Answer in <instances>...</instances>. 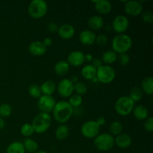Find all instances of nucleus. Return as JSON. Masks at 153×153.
<instances>
[{
  "mask_svg": "<svg viewBox=\"0 0 153 153\" xmlns=\"http://www.w3.org/2000/svg\"><path fill=\"white\" fill-rule=\"evenodd\" d=\"M56 90L61 97L67 98L73 95L74 91V84L69 79H63L57 85Z\"/></svg>",
  "mask_w": 153,
  "mask_h": 153,
  "instance_id": "nucleus-10",
  "label": "nucleus"
},
{
  "mask_svg": "<svg viewBox=\"0 0 153 153\" xmlns=\"http://www.w3.org/2000/svg\"><path fill=\"white\" fill-rule=\"evenodd\" d=\"M91 65L97 70V69H99L100 67H102V66L103 65L102 61V60L100 59V58H95L93 59L92 61H91Z\"/></svg>",
  "mask_w": 153,
  "mask_h": 153,
  "instance_id": "nucleus-41",
  "label": "nucleus"
},
{
  "mask_svg": "<svg viewBox=\"0 0 153 153\" xmlns=\"http://www.w3.org/2000/svg\"><path fill=\"white\" fill-rule=\"evenodd\" d=\"M94 56H93L91 54H87V55H85V60L86 61H88V62H91L94 59Z\"/></svg>",
  "mask_w": 153,
  "mask_h": 153,
  "instance_id": "nucleus-44",
  "label": "nucleus"
},
{
  "mask_svg": "<svg viewBox=\"0 0 153 153\" xmlns=\"http://www.w3.org/2000/svg\"><path fill=\"white\" fill-rule=\"evenodd\" d=\"M48 4L43 0H33L28 6V13L33 19H40L47 13Z\"/></svg>",
  "mask_w": 153,
  "mask_h": 153,
  "instance_id": "nucleus-4",
  "label": "nucleus"
},
{
  "mask_svg": "<svg viewBox=\"0 0 153 153\" xmlns=\"http://www.w3.org/2000/svg\"><path fill=\"white\" fill-rule=\"evenodd\" d=\"M132 140L130 135L126 133H121L114 137V144L120 149H126L131 146Z\"/></svg>",
  "mask_w": 153,
  "mask_h": 153,
  "instance_id": "nucleus-17",
  "label": "nucleus"
},
{
  "mask_svg": "<svg viewBox=\"0 0 153 153\" xmlns=\"http://www.w3.org/2000/svg\"><path fill=\"white\" fill-rule=\"evenodd\" d=\"M24 149L29 153H35L38 149V144L35 140L31 138H26L22 143Z\"/></svg>",
  "mask_w": 153,
  "mask_h": 153,
  "instance_id": "nucleus-28",
  "label": "nucleus"
},
{
  "mask_svg": "<svg viewBox=\"0 0 153 153\" xmlns=\"http://www.w3.org/2000/svg\"><path fill=\"white\" fill-rule=\"evenodd\" d=\"M70 80L72 81V82H73V84H76L78 82H79V79H78V76H73V77H72V79H70Z\"/></svg>",
  "mask_w": 153,
  "mask_h": 153,
  "instance_id": "nucleus-46",
  "label": "nucleus"
},
{
  "mask_svg": "<svg viewBox=\"0 0 153 153\" xmlns=\"http://www.w3.org/2000/svg\"><path fill=\"white\" fill-rule=\"evenodd\" d=\"M123 129L122 123L119 121H114L109 126V134L112 136H117L118 134H121Z\"/></svg>",
  "mask_w": 153,
  "mask_h": 153,
  "instance_id": "nucleus-29",
  "label": "nucleus"
},
{
  "mask_svg": "<svg viewBox=\"0 0 153 153\" xmlns=\"http://www.w3.org/2000/svg\"><path fill=\"white\" fill-rule=\"evenodd\" d=\"M53 117L61 124H64L71 118L73 114V108L68 102L59 101L56 102L53 111Z\"/></svg>",
  "mask_w": 153,
  "mask_h": 153,
  "instance_id": "nucleus-1",
  "label": "nucleus"
},
{
  "mask_svg": "<svg viewBox=\"0 0 153 153\" xmlns=\"http://www.w3.org/2000/svg\"><path fill=\"white\" fill-rule=\"evenodd\" d=\"M40 91L43 95L52 96L56 91L57 85L55 82L52 80L45 81L40 86Z\"/></svg>",
  "mask_w": 153,
  "mask_h": 153,
  "instance_id": "nucleus-21",
  "label": "nucleus"
},
{
  "mask_svg": "<svg viewBox=\"0 0 153 153\" xmlns=\"http://www.w3.org/2000/svg\"><path fill=\"white\" fill-rule=\"evenodd\" d=\"M75 28L72 25L68 23L63 24L60 27H58V36L63 40H70L74 36Z\"/></svg>",
  "mask_w": 153,
  "mask_h": 153,
  "instance_id": "nucleus-15",
  "label": "nucleus"
},
{
  "mask_svg": "<svg viewBox=\"0 0 153 153\" xmlns=\"http://www.w3.org/2000/svg\"><path fill=\"white\" fill-rule=\"evenodd\" d=\"M111 46L114 52L117 54L126 53L132 46V40L126 34H117L112 40Z\"/></svg>",
  "mask_w": 153,
  "mask_h": 153,
  "instance_id": "nucleus-2",
  "label": "nucleus"
},
{
  "mask_svg": "<svg viewBox=\"0 0 153 153\" xmlns=\"http://www.w3.org/2000/svg\"><path fill=\"white\" fill-rule=\"evenodd\" d=\"M128 97L134 103L139 102L143 97V91H142L141 88L139 87H134L133 88H131Z\"/></svg>",
  "mask_w": 153,
  "mask_h": 153,
  "instance_id": "nucleus-30",
  "label": "nucleus"
},
{
  "mask_svg": "<svg viewBox=\"0 0 153 153\" xmlns=\"http://www.w3.org/2000/svg\"><path fill=\"white\" fill-rule=\"evenodd\" d=\"M70 70V64L66 61H59L55 64L54 71L58 76H63L67 74Z\"/></svg>",
  "mask_w": 153,
  "mask_h": 153,
  "instance_id": "nucleus-22",
  "label": "nucleus"
},
{
  "mask_svg": "<svg viewBox=\"0 0 153 153\" xmlns=\"http://www.w3.org/2000/svg\"><path fill=\"white\" fill-rule=\"evenodd\" d=\"M134 118L139 121L145 120L149 117V111L146 106L143 105H139L135 106L132 111Z\"/></svg>",
  "mask_w": 153,
  "mask_h": 153,
  "instance_id": "nucleus-19",
  "label": "nucleus"
},
{
  "mask_svg": "<svg viewBox=\"0 0 153 153\" xmlns=\"http://www.w3.org/2000/svg\"><path fill=\"white\" fill-rule=\"evenodd\" d=\"M74 91H76V94L79 96L85 95L88 91V87L85 83L82 82H78L74 84Z\"/></svg>",
  "mask_w": 153,
  "mask_h": 153,
  "instance_id": "nucleus-34",
  "label": "nucleus"
},
{
  "mask_svg": "<svg viewBox=\"0 0 153 153\" xmlns=\"http://www.w3.org/2000/svg\"><path fill=\"white\" fill-rule=\"evenodd\" d=\"M20 132L25 137H30L34 134V129L32 128V126L30 123H25L21 126Z\"/></svg>",
  "mask_w": 153,
  "mask_h": 153,
  "instance_id": "nucleus-35",
  "label": "nucleus"
},
{
  "mask_svg": "<svg viewBox=\"0 0 153 153\" xmlns=\"http://www.w3.org/2000/svg\"><path fill=\"white\" fill-rule=\"evenodd\" d=\"M124 10L130 16H138L143 11V6L138 1H127L124 4Z\"/></svg>",
  "mask_w": 153,
  "mask_h": 153,
  "instance_id": "nucleus-12",
  "label": "nucleus"
},
{
  "mask_svg": "<svg viewBox=\"0 0 153 153\" xmlns=\"http://www.w3.org/2000/svg\"><path fill=\"white\" fill-rule=\"evenodd\" d=\"M108 42V38L106 35L105 34H99L96 37V42L97 44L100 45V46H105L106 44Z\"/></svg>",
  "mask_w": 153,
  "mask_h": 153,
  "instance_id": "nucleus-37",
  "label": "nucleus"
},
{
  "mask_svg": "<svg viewBox=\"0 0 153 153\" xmlns=\"http://www.w3.org/2000/svg\"><path fill=\"white\" fill-rule=\"evenodd\" d=\"M55 104H56V102L52 96L42 95L38 99L37 107L39 110L43 113L49 114L53 111Z\"/></svg>",
  "mask_w": 153,
  "mask_h": 153,
  "instance_id": "nucleus-9",
  "label": "nucleus"
},
{
  "mask_svg": "<svg viewBox=\"0 0 153 153\" xmlns=\"http://www.w3.org/2000/svg\"><path fill=\"white\" fill-rule=\"evenodd\" d=\"M12 114V107L10 105L4 103L0 105V117H7Z\"/></svg>",
  "mask_w": 153,
  "mask_h": 153,
  "instance_id": "nucleus-33",
  "label": "nucleus"
},
{
  "mask_svg": "<svg viewBox=\"0 0 153 153\" xmlns=\"http://www.w3.org/2000/svg\"><path fill=\"white\" fill-rule=\"evenodd\" d=\"M82 76L86 80H93L97 76V69L91 64H87L82 67Z\"/></svg>",
  "mask_w": 153,
  "mask_h": 153,
  "instance_id": "nucleus-23",
  "label": "nucleus"
},
{
  "mask_svg": "<svg viewBox=\"0 0 153 153\" xmlns=\"http://www.w3.org/2000/svg\"><path fill=\"white\" fill-rule=\"evenodd\" d=\"M95 9L101 14H108L112 10V4L108 0H98L94 1Z\"/></svg>",
  "mask_w": 153,
  "mask_h": 153,
  "instance_id": "nucleus-18",
  "label": "nucleus"
},
{
  "mask_svg": "<svg viewBox=\"0 0 153 153\" xmlns=\"http://www.w3.org/2000/svg\"><path fill=\"white\" fill-rule=\"evenodd\" d=\"M116 73L113 67L108 65H102L97 70L96 78L98 82L102 84H110L114 80Z\"/></svg>",
  "mask_w": 153,
  "mask_h": 153,
  "instance_id": "nucleus-7",
  "label": "nucleus"
},
{
  "mask_svg": "<svg viewBox=\"0 0 153 153\" xmlns=\"http://www.w3.org/2000/svg\"><path fill=\"white\" fill-rule=\"evenodd\" d=\"M70 134V128L65 124H61L55 130V137L58 140H62L67 138Z\"/></svg>",
  "mask_w": 153,
  "mask_h": 153,
  "instance_id": "nucleus-26",
  "label": "nucleus"
},
{
  "mask_svg": "<svg viewBox=\"0 0 153 153\" xmlns=\"http://www.w3.org/2000/svg\"><path fill=\"white\" fill-rule=\"evenodd\" d=\"M102 61L105 63L106 65H110L116 62L117 60V54L113 50H107L103 52L102 55Z\"/></svg>",
  "mask_w": 153,
  "mask_h": 153,
  "instance_id": "nucleus-25",
  "label": "nucleus"
},
{
  "mask_svg": "<svg viewBox=\"0 0 153 153\" xmlns=\"http://www.w3.org/2000/svg\"><path fill=\"white\" fill-rule=\"evenodd\" d=\"M47 28H48V30H49V32L55 33V32H58V25H57L56 22H50L49 24H48Z\"/></svg>",
  "mask_w": 153,
  "mask_h": 153,
  "instance_id": "nucleus-40",
  "label": "nucleus"
},
{
  "mask_svg": "<svg viewBox=\"0 0 153 153\" xmlns=\"http://www.w3.org/2000/svg\"><path fill=\"white\" fill-rule=\"evenodd\" d=\"M28 51L34 56H42L46 54L47 48L43 45L42 41L35 40L30 43L28 46Z\"/></svg>",
  "mask_w": 153,
  "mask_h": 153,
  "instance_id": "nucleus-16",
  "label": "nucleus"
},
{
  "mask_svg": "<svg viewBox=\"0 0 153 153\" xmlns=\"http://www.w3.org/2000/svg\"><path fill=\"white\" fill-rule=\"evenodd\" d=\"M85 54L82 51H73L67 57V63L75 67H79L85 63Z\"/></svg>",
  "mask_w": 153,
  "mask_h": 153,
  "instance_id": "nucleus-13",
  "label": "nucleus"
},
{
  "mask_svg": "<svg viewBox=\"0 0 153 153\" xmlns=\"http://www.w3.org/2000/svg\"><path fill=\"white\" fill-rule=\"evenodd\" d=\"M96 122H97V123L100 126H104L106 123L105 118L104 117H99L97 119V120H96Z\"/></svg>",
  "mask_w": 153,
  "mask_h": 153,
  "instance_id": "nucleus-43",
  "label": "nucleus"
},
{
  "mask_svg": "<svg viewBox=\"0 0 153 153\" xmlns=\"http://www.w3.org/2000/svg\"><path fill=\"white\" fill-rule=\"evenodd\" d=\"M88 24L91 31H98L104 26V19L98 15H94L88 19Z\"/></svg>",
  "mask_w": 153,
  "mask_h": 153,
  "instance_id": "nucleus-20",
  "label": "nucleus"
},
{
  "mask_svg": "<svg viewBox=\"0 0 153 153\" xmlns=\"http://www.w3.org/2000/svg\"><path fill=\"white\" fill-rule=\"evenodd\" d=\"M25 150L22 143L14 141L10 143L6 149V153H25Z\"/></svg>",
  "mask_w": 153,
  "mask_h": 153,
  "instance_id": "nucleus-27",
  "label": "nucleus"
},
{
  "mask_svg": "<svg viewBox=\"0 0 153 153\" xmlns=\"http://www.w3.org/2000/svg\"><path fill=\"white\" fill-rule=\"evenodd\" d=\"M52 124V117L49 114L40 112L33 119L31 126L34 132L43 134L46 132Z\"/></svg>",
  "mask_w": 153,
  "mask_h": 153,
  "instance_id": "nucleus-3",
  "label": "nucleus"
},
{
  "mask_svg": "<svg viewBox=\"0 0 153 153\" xmlns=\"http://www.w3.org/2000/svg\"><path fill=\"white\" fill-rule=\"evenodd\" d=\"M129 27V20L123 15H118L115 16L112 22L113 30L118 34H125Z\"/></svg>",
  "mask_w": 153,
  "mask_h": 153,
  "instance_id": "nucleus-11",
  "label": "nucleus"
},
{
  "mask_svg": "<svg viewBox=\"0 0 153 153\" xmlns=\"http://www.w3.org/2000/svg\"><path fill=\"white\" fill-rule=\"evenodd\" d=\"M142 19L146 23H152L153 22V13L151 10H146L142 14Z\"/></svg>",
  "mask_w": 153,
  "mask_h": 153,
  "instance_id": "nucleus-36",
  "label": "nucleus"
},
{
  "mask_svg": "<svg viewBox=\"0 0 153 153\" xmlns=\"http://www.w3.org/2000/svg\"><path fill=\"white\" fill-rule=\"evenodd\" d=\"M145 130L147 132L151 133L153 131V118L152 117H149L146 120H145L144 124H143Z\"/></svg>",
  "mask_w": 153,
  "mask_h": 153,
  "instance_id": "nucleus-39",
  "label": "nucleus"
},
{
  "mask_svg": "<svg viewBox=\"0 0 153 153\" xmlns=\"http://www.w3.org/2000/svg\"><path fill=\"white\" fill-rule=\"evenodd\" d=\"M35 153H47V152H45V151H37Z\"/></svg>",
  "mask_w": 153,
  "mask_h": 153,
  "instance_id": "nucleus-47",
  "label": "nucleus"
},
{
  "mask_svg": "<svg viewBox=\"0 0 153 153\" xmlns=\"http://www.w3.org/2000/svg\"><path fill=\"white\" fill-rule=\"evenodd\" d=\"M141 90L146 95L151 96L153 94V79L152 76H147L141 82Z\"/></svg>",
  "mask_w": 153,
  "mask_h": 153,
  "instance_id": "nucleus-24",
  "label": "nucleus"
},
{
  "mask_svg": "<svg viewBox=\"0 0 153 153\" xmlns=\"http://www.w3.org/2000/svg\"><path fill=\"white\" fill-rule=\"evenodd\" d=\"M5 126V122L2 117H0V130L3 129Z\"/></svg>",
  "mask_w": 153,
  "mask_h": 153,
  "instance_id": "nucleus-45",
  "label": "nucleus"
},
{
  "mask_svg": "<svg viewBox=\"0 0 153 153\" xmlns=\"http://www.w3.org/2000/svg\"><path fill=\"white\" fill-rule=\"evenodd\" d=\"M42 43H43V45H44V46L47 48V47H49V46H52V38H50V37H46V38H44L43 41H42Z\"/></svg>",
  "mask_w": 153,
  "mask_h": 153,
  "instance_id": "nucleus-42",
  "label": "nucleus"
},
{
  "mask_svg": "<svg viewBox=\"0 0 153 153\" xmlns=\"http://www.w3.org/2000/svg\"><path fill=\"white\" fill-rule=\"evenodd\" d=\"M96 37H97V35L94 31L91 30L85 29L81 31L79 38V41L83 45L91 46L96 42Z\"/></svg>",
  "mask_w": 153,
  "mask_h": 153,
  "instance_id": "nucleus-14",
  "label": "nucleus"
},
{
  "mask_svg": "<svg viewBox=\"0 0 153 153\" xmlns=\"http://www.w3.org/2000/svg\"><path fill=\"white\" fill-rule=\"evenodd\" d=\"M28 94L33 98L39 99L42 96L40 86L36 85V84H33V85H31L29 87V88H28Z\"/></svg>",
  "mask_w": 153,
  "mask_h": 153,
  "instance_id": "nucleus-32",
  "label": "nucleus"
},
{
  "mask_svg": "<svg viewBox=\"0 0 153 153\" xmlns=\"http://www.w3.org/2000/svg\"><path fill=\"white\" fill-rule=\"evenodd\" d=\"M134 108V102L128 96H123L117 99L114 105L117 113L122 117L128 116L132 112Z\"/></svg>",
  "mask_w": 153,
  "mask_h": 153,
  "instance_id": "nucleus-5",
  "label": "nucleus"
},
{
  "mask_svg": "<svg viewBox=\"0 0 153 153\" xmlns=\"http://www.w3.org/2000/svg\"><path fill=\"white\" fill-rule=\"evenodd\" d=\"M117 58L120 64L122 66H126L127 64H128L130 61L129 55L126 53L121 54V55H119V57H117Z\"/></svg>",
  "mask_w": 153,
  "mask_h": 153,
  "instance_id": "nucleus-38",
  "label": "nucleus"
},
{
  "mask_svg": "<svg viewBox=\"0 0 153 153\" xmlns=\"http://www.w3.org/2000/svg\"><path fill=\"white\" fill-rule=\"evenodd\" d=\"M100 126L96 121L89 120L84 123L81 127V132L87 138H95L100 134Z\"/></svg>",
  "mask_w": 153,
  "mask_h": 153,
  "instance_id": "nucleus-8",
  "label": "nucleus"
},
{
  "mask_svg": "<svg viewBox=\"0 0 153 153\" xmlns=\"http://www.w3.org/2000/svg\"><path fill=\"white\" fill-rule=\"evenodd\" d=\"M94 146L101 152L111 150L114 146V137L109 133L99 134L94 138Z\"/></svg>",
  "mask_w": 153,
  "mask_h": 153,
  "instance_id": "nucleus-6",
  "label": "nucleus"
},
{
  "mask_svg": "<svg viewBox=\"0 0 153 153\" xmlns=\"http://www.w3.org/2000/svg\"><path fill=\"white\" fill-rule=\"evenodd\" d=\"M83 99L82 96H79L78 94H73L70 97V101L68 102L69 104L71 105L73 109L76 108H79V106L82 104Z\"/></svg>",
  "mask_w": 153,
  "mask_h": 153,
  "instance_id": "nucleus-31",
  "label": "nucleus"
}]
</instances>
